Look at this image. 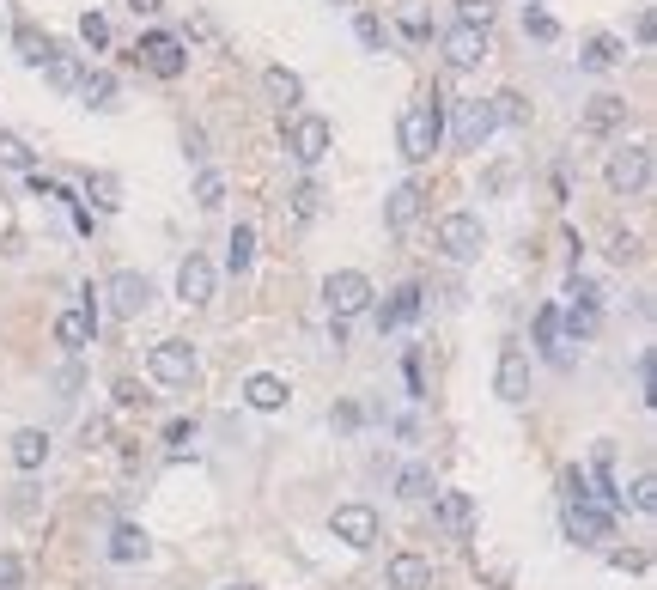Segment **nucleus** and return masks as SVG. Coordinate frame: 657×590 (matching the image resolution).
Returning <instances> with one entry per match:
<instances>
[{"instance_id": "f257e3e1", "label": "nucleus", "mask_w": 657, "mask_h": 590, "mask_svg": "<svg viewBox=\"0 0 657 590\" xmlns=\"http://www.w3.org/2000/svg\"><path fill=\"white\" fill-rule=\"evenodd\" d=\"M438 140H445V98H420V104H408V116H402V159L408 165H426L432 153H438Z\"/></svg>"}, {"instance_id": "f03ea898", "label": "nucleus", "mask_w": 657, "mask_h": 590, "mask_svg": "<svg viewBox=\"0 0 657 590\" xmlns=\"http://www.w3.org/2000/svg\"><path fill=\"white\" fill-rule=\"evenodd\" d=\"M329 146H335V128H329V116H311V110H299L286 122V153L299 159V165H317V159H329Z\"/></svg>"}, {"instance_id": "7ed1b4c3", "label": "nucleus", "mask_w": 657, "mask_h": 590, "mask_svg": "<svg viewBox=\"0 0 657 590\" xmlns=\"http://www.w3.org/2000/svg\"><path fill=\"white\" fill-rule=\"evenodd\" d=\"M323 299H329V317H359V311H372V299H378V292H372V280H365L359 268H335L329 280H323Z\"/></svg>"}, {"instance_id": "20e7f679", "label": "nucleus", "mask_w": 657, "mask_h": 590, "mask_svg": "<svg viewBox=\"0 0 657 590\" xmlns=\"http://www.w3.org/2000/svg\"><path fill=\"white\" fill-rule=\"evenodd\" d=\"M134 55L146 61V73H159V80H183V73H189V43L171 37V31H146Z\"/></svg>"}, {"instance_id": "39448f33", "label": "nucleus", "mask_w": 657, "mask_h": 590, "mask_svg": "<svg viewBox=\"0 0 657 590\" xmlns=\"http://www.w3.org/2000/svg\"><path fill=\"white\" fill-rule=\"evenodd\" d=\"M609 189L615 195H645L651 189V146L645 140H633V146H621V153H609Z\"/></svg>"}, {"instance_id": "423d86ee", "label": "nucleus", "mask_w": 657, "mask_h": 590, "mask_svg": "<svg viewBox=\"0 0 657 590\" xmlns=\"http://www.w3.org/2000/svg\"><path fill=\"white\" fill-rule=\"evenodd\" d=\"M481 244H487L481 213H445V219H438V250H445L451 262H475Z\"/></svg>"}, {"instance_id": "0eeeda50", "label": "nucleus", "mask_w": 657, "mask_h": 590, "mask_svg": "<svg viewBox=\"0 0 657 590\" xmlns=\"http://www.w3.org/2000/svg\"><path fill=\"white\" fill-rule=\"evenodd\" d=\"M146 372H153L159 384H171V390H189L201 365H195V347L189 341H159L153 353H146Z\"/></svg>"}, {"instance_id": "6e6552de", "label": "nucleus", "mask_w": 657, "mask_h": 590, "mask_svg": "<svg viewBox=\"0 0 657 590\" xmlns=\"http://www.w3.org/2000/svg\"><path fill=\"white\" fill-rule=\"evenodd\" d=\"M566 536L584 542V548L615 542V511H603V505H591V499H572V505H566Z\"/></svg>"}, {"instance_id": "1a4fd4ad", "label": "nucleus", "mask_w": 657, "mask_h": 590, "mask_svg": "<svg viewBox=\"0 0 657 590\" xmlns=\"http://www.w3.org/2000/svg\"><path fill=\"white\" fill-rule=\"evenodd\" d=\"M104 299H110V311L116 317H140V311H153V280H146L140 268H122V274H110V286H104Z\"/></svg>"}, {"instance_id": "9d476101", "label": "nucleus", "mask_w": 657, "mask_h": 590, "mask_svg": "<svg viewBox=\"0 0 657 590\" xmlns=\"http://www.w3.org/2000/svg\"><path fill=\"white\" fill-rule=\"evenodd\" d=\"M329 530H335V542H347V548H372L378 542V511L372 505H335V518H329Z\"/></svg>"}, {"instance_id": "9b49d317", "label": "nucleus", "mask_w": 657, "mask_h": 590, "mask_svg": "<svg viewBox=\"0 0 657 590\" xmlns=\"http://www.w3.org/2000/svg\"><path fill=\"white\" fill-rule=\"evenodd\" d=\"M493 128H499V122H493V104H487V98H463V104H457V153H481Z\"/></svg>"}, {"instance_id": "f8f14e48", "label": "nucleus", "mask_w": 657, "mask_h": 590, "mask_svg": "<svg viewBox=\"0 0 657 590\" xmlns=\"http://www.w3.org/2000/svg\"><path fill=\"white\" fill-rule=\"evenodd\" d=\"M493 390H499V402H530V353L524 347H499Z\"/></svg>"}, {"instance_id": "ddd939ff", "label": "nucleus", "mask_w": 657, "mask_h": 590, "mask_svg": "<svg viewBox=\"0 0 657 590\" xmlns=\"http://www.w3.org/2000/svg\"><path fill=\"white\" fill-rule=\"evenodd\" d=\"M420 311H426V292H420V280H402V286L390 292V305H378V335L420 323Z\"/></svg>"}, {"instance_id": "4468645a", "label": "nucleus", "mask_w": 657, "mask_h": 590, "mask_svg": "<svg viewBox=\"0 0 657 590\" xmlns=\"http://www.w3.org/2000/svg\"><path fill=\"white\" fill-rule=\"evenodd\" d=\"M487 55H493V43H487V31H481V25H451V31H445V61H451L457 73L481 67Z\"/></svg>"}, {"instance_id": "2eb2a0df", "label": "nucleus", "mask_w": 657, "mask_h": 590, "mask_svg": "<svg viewBox=\"0 0 657 590\" xmlns=\"http://www.w3.org/2000/svg\"><path fill=\"white\" fill-rule=\"evenodd\" d=\"M213 286H219V274H213V262L189 250V256L177 262V299H183V305H207V299H213Z\"/></svg>"}, {"instance_id": "dca6fc26", "label": "nucleus", "mask_w": 657, "mask_h": 590, "mask_svg": "<svg viewBox=\"0 0 657 590\" xmlns=\"http://www.w3.org/2000/svg\"><path fill=\"white\" fill-rule=\"evenodd\" d=\"M627 122V98H615V92H597L591 104H584V116H578V128L591 134V140H603V134H615Z\"/></svg>"}, {"instance_id": "f3484780", "label": "nucleus", "mask_w": 657, "mask_h": 590, "mask_svg": "<svg viewBox=\"0 0 657 590\" xmlns=\"http://www.w3.org/2000/svg\"><path fill=\"white\" fill-rule=\"evenodd\" d=\"M92 335H98V305H92V299H86L80 311H61V317H55V341H61L67 353L92 347Z\"/></svg>"}, {"instance_id": "a211bd4d", "label": "nucleus", "mask_w": 657, "mask_h": 590, "mask_svg": "<svg viewBox=\"0 0 657 590\" xmlns=\"http://www.w3.org/2000/svg\"><path fill=\"white\" fill-rule=\"evenodd\" d=\"M621 61H627V43H621V37H609V31L584 37V49H578V67H584V73H615Z\"/></svg>"}, {"instance_id": "6ab92c4d", "label": "nucleus", "mask_w": 657, "mask_h": 590, "mask_svg": "<svg viewBox=\"0 0 657 590\" xmlns=\"http://www.w3.org/2000/svg\"><path fill=\"white\" fill-rule=\"evenodd\" d=\"M262 92H268V104H280L286 116H299V104H305V80L292 67H268L262 73Z\"/></svg>"}, {"instance_id": "aec40b11", "label": "nucleus", "mask_w": 657, "mask_h": 590, "mask_svg": "<svg viewBox=\"0 0 657 590\" xmlns=\"http://www.w3.org/2000/svg\"><path fill=\"white\" fill-rule=\"evenodd\" d=\"M286 396H292V390H286V378H274V372H250V378H244V402H250L256 414H280Z\"/></svg>"}, {"instance_id": "412c9836", "label": "nucleus", "mask_w": 657, "mask_h": 590, "mask_svg": "<svg viewBox=\"0 0 657 590\" xmlns=\"http://www.w3.org/2000/svg\"><path fill=\"white\" fill-rule=\"evenodd\" d=\"M420 201H426V195H420V183H396V189H390V201H384V226H390V232H408L414 219H420Z\"/></svg>"}, {"instance_id": "4be33fe9", "label": "nucleus", "mask_w": 657, "mask_h": 590, "mask_svg": "<svg viewBox=\"0 0 657 590\" xmlns=\"http://www.w3.org/2000/svg\"><path fill=\"white\" fill-rule=\"evenodd\" d=\"M43 463H49V432H43V426H19V432H13V469L31 475V469H43Z\"/></svg>"}, {"instance_id": "5701e85b", "label": "nucleus", "mask_w": 657, "mask_h": 590, "mask_svg": "<svg viewBox=\"0 0 657 590\" xmlns=\"http://www.w3.org/2000/svg\"><path fill=\"white\" fill-rule=\"evenodd\" d=\"M146 554H153V542H146L140 524H116V530H110V560H116V566H134V560H146Z\"/></svg>"}, {"instance_id": "b1692460", "label": "nucleus", "mask_w": 657, "mask_h": 590, "mask_svg": "<svg viewBox=\"0 0 657 590\" xmlns=\"http://www.w3.org/2000/svg\"><path fill=\"white\" fill-rule=\"evenodd\" d=\"M438 524L451 536H469L475 530V499L469 493H438Z\"/></svg>"}, {"instance_id": "393cba45", "label": "nucleus", "mask_w": 657, "mask_h": 590, "mask_svg": "<svg viewBox=\"0 0 657 590\" xmlns=\"http://www.w3.org/2000/svg\"><path fill=\"white\" fill-rule=\"evenodd\" d=\"M13 49H19L25 67H49V61H55V43H49V31H37V25H19V31H13Z\"/></svg>"}, {"instance_id": "a878e982", "label": "nucleus", "mask_w": 657, "mask_h": 590, "mask_svg": "<svg viewBox=\"0 0 657 590\" xmlns=\"http://www.w3.org/2000/svg\"><path fill=\"white\" fill-rule=\"evenodd\" d=\"M390 590H432V566L420 554H396L390 560Z\"/></svg>"}, {"instance_id": "bb28decb", "label": "nucleus", "mask_w": 657, "mask_h": 590, "mask_svg": "<svg viewBox=\"0 0 657 590\" xmlns=\"http://www.w3.org/2000/svg\"><path fill=\"white\" fill-rule=\"evenodd\" d=\"M80 104H86V110H98V116H104V110H116V73H104V67L92 73V67H86V80H80Z\"/></svg>"}, {"instance_id": "cd10ccee", "label": "nucleus", "mask_w": 657, "mask_h": 590, "mask_svg": "<svg viewBox=\"0 0 657 590\" xmlns=\"http://www.w3.org/2000/svg\"><path fill=\"white\" fill-rule=\"evenodd\" d=\"M353 37H359V49H372V55L390 49V25H384L372 7H359V13H353Z\"/></svg>"}, {"instance_id": "c85d7f7f", "label": "nucleus", "mask_w": 657, "mask_h": 590, "mask_svg": "<svg viewBox=\"0 0 657 590\" xmlns=\"http://www.w3.org/2000/svg\"><path fill=\"white\" fill-rule=\"evenodd\" d=\"M250 262H256V226H232V238H226V268L232 274H250Z\"/></svg>"}, {"instance_id": "c756f323", "label": "nucleus", "mask_w": 657, "mask_h": 590, "mask_svg": "<svg viewBox=\"0 0 657 590\" xmlns=\"http://www.w3.org/2000/svg\"><path fill=\"white\" fill-rule=\"evenodd\" d=\"M80 189H86V201H98L104 213H110V207H122V177H116V171H86V183H80Z\"/></svg>"}, {"instance_id": "7c9ffc66", "label": "nucleus", "mask_w": 657, "mask_h": 590, "mask_svg": "<svg viewBox=\"0 0 657 590\" xmlns=\"http://www.w3.org/2000/svg\"><path fill=\"white\" fill-rule=\"evenodd\" d=\"M493 104V122H505V128H530V98L524 92H499V98H487Z\"/></svg>"}, {"instance_id": "2f4dec72", "label": "nucleus", "mask_w": 657, "mask_h": 590, "mask_svg": "<svg viewBox=\"0 0 657 590\" xmlns=\"http://www.w3.org/2000/svg\"><path fill=\"white\" fill-rule=\"evenodd\" d=\"M536 341L548 347L554 365H566V353H560V305H542V311H536Z\"/></svg>"}, {"instance_id": "473e14b6", "label": "nucleus", "mask_w": 657, "mask_h": 590, "mask_svg": "<svg viewBox=\"0 0 657 590\" xmlns=\"http://www.w3.org/2000/svg\"><path fill=\"white\" fill-rule=\"evenodd\" d=\"M80 80H86V67L73 61V55L55 49V61H49V86H55V92H80Z\"/></svg>"}, {"instance_id": "72a5a7b5", "label": "nucleus", "mask_w": 657, "mask_h": 590, "mask_svg": "<svg viewBox=\"0 0 657 590\" xmlns=\"http://www.w3.org/2000/svg\"><path fill=\"white\" fill-rule=\"evenodd\" d=\"M560 323H566V335H572V341H591V335H597V323H603V311H597V305H572Z\"/></svg>"}, {"instance_id": "f704fd0d", "label": "nucleus", "mask_w": 657, "mask_h": 590, "mask_svg": "<svg viewBox=\"0 0 657 590\" xmlns=\"http://www.w3.org/2000/svg\"><path fill=\"white\" fill-rule=\"evenodd\" d=\"M396 493H402V499H426V493H438V487H432V469H426V463H408L402 481H396Z\"/></svg>"}, {"instance_id": "c9c22d12", "label": "nucleus", "mask_w": 657, "mask_h": 590, "mask_svg": "<svg viewBox=\"0 0 657 590\" xmlns=\"http://www.w3.org/2000/svg\"><path fill=\"white\" fill-rule=\"evenodd\" d=\"M0 165H7V171H31V146H25V134H0Z\"/></svg>"}, {"instance_id": "e433bc0d", "label": "nucleus", "mask_w": 657, "mask_h": 590, "mask_svg": "<svg viewBox=\"0 0 657 590\" xmlns=\"http://www.w3.org/2000/svg\"><path fill=\"white\" fill-rule=\"evenodd\" d=\"M524 37L554 43V37H560V19H554V13H542V7H530V13H524Z\"/></svg>"}, {"instance_id": "4c0bfd02", "label": "nucleus", "mask_w": 657, "mask_h": 590, "mask_svg": "<svg viewBox=\"0 0 657 590\" xmlns=\"http://www.w3.org/2000/svg\"><path fill=\"white\" fill-rule=\"evenodd\" d=\"M219 201H226V177H219V171H201V177H195V207H219Z\"/></svg>"}, {"instance_id": "58836bf2", "label": "nucleus", "mask_w": 657, "mask_h": 590, "mask_svg": "<svg viewBox=\"0 0 657 590\" xmlns=\"http://www.w3.org/2000/svg\"><path fill=\"white\" fill-rule=\"evenodd\" d=\"M80 43H86V49H110V19H104V13H86V19H80Z\"/></svg>"}, {"instance_id": "ea45409f", "label": "nucleus", "mask_w": 657, "mask_h": 590, "mask_svg": "<svg viewBox=\"0 0 657 590\" xmlns=\"http://www.w3.org/2000/svg\"><path fill=\"white\" fill-rule=\"evenodd\" d=\"M457 13H463V25H493V13H499V0H457Z\"/></svg>"}, {"instance_id": "a19ab883", "label": "nucleus", "mask_w": 657, "mask_h": 590, "mask_svg": "<svg viewBox=\"0 0 657 590\" xmlns=\"http://www.w3.org/2000/svg\"><path fill=\"white\" fill-rule=\"evenodd\" d=\"M402 37H408V43H426V37H432V13H426V7H408V13H402Z\"/></svg>"}, {"instance_id": "79ce46f5", "label": "nucleus", "mask_w": 657, "mask_h": 590, "mask_svg": "<svg viewBox=\"0 0 657 590\" xmlns=\"http://www.w3.org/2000/svg\"><path fill=\"white\" fill-rule=\"evenodd\" d=\"M566 299H572V305H597V311H603V292H597L591 280H584L578 268H572V280H566Z\"/></svg>"}, {"instance_id": "37998d69", "label": "nucleus", "mask_w": 657, "mask_h": 590, "mask_svg": "<svg viewBox=\"0 0 657 590\" xmlns=\"http://www.w3.org/2000/svg\"><path fill=\"white\" fill-rule=\"evenodd\" d=\"M609 256H615V262L627 268V262H639L645 250H639V238H633V232H615V238H609Z\"/></svg>"}, {"instance_id": "c03bdc74", "label": "nucleus", "mask_w": 657, "mask_h": 590, "mask_svg": "<svg viewBox=\"0 0 657 590\" xmlns=\"http://www.w3.org/2000/svg\"><path fill=\"white\" fill-rule=\"evenodd\" d=\"M633 511H645V518L657 511V481H651V475H639V481H633Z\"/></svg>"}, {"instance_id": "a18cd8bd", "label": "nucleus", "mask_w": 657, "mask_h": 590, "mask_svg": "<svg viewBox=\"0 0 657 590\" xmlns=\"http://www.w3.org/2000/svg\"><path fill=\"white\" fill-rule=\"evenodd\" d=\"M25 584V560L19 554H0V590H19Z\"/></svg>"}, {"instance_id": "49530a36", "label": "nucleus", "mask_w": 657, "mask_h": 590, "mask_svg": "<svg viewBox=\"0 0 657 590\" xmlns=\"http://www.w3.org/2000/svg\"><path fill=\"white\" fill-rule=\"evenodd\" d=\"M317 213V183H299L292 189V219H311Z\"/></svg>"}, {"instance_id": "de8ad7c7", "label": "nucleus", "mask_w": 657, "mask_h": 590, "mask_svg": "<svg viewBox=\"0 0 657 590\" xmlns=\"http://www.w3.org/2000/svg\"><path fill=\"white\" fill-rule=\"evenodd\" d=\"M86 378H80V365H61V372H55V396L61 402H73V390H80Z\"/></svg>"}, {"instance_id": "09e8293b", "label": "nucleus", "mask_w": 657, "mask_h": 590, "mask_svg": "<svg viewBox=\"0 0 657 590\" xmlns=\"http://www.w3.org/2000/svg\"><path fill=\"white\" fill-rule=\"evenodd\" d=\"M116 402H122V408H140V402H153V396H146L134 378H122V384H116Z\"/></svg>"}, {"instance_id": "8fccbe9b", "label": "nucleus", "mask_w": 657, "mask_h": 590, "mask_svg": "<svg viewBox=\"0 0 657 590\" xmlns=\"http://www.w3.org/2000/svg\"><path fill=\"white\" fill-rule=\"evenodd\" d=\"M183 153H189V159H195V165H201V159H207V140H201V128H183Z\"/></svg>"}, {"instance_id": "3c124183", "label": "nucleus", "mask_w": 657, "mask_h": 590, "mask_svg": "<svg viewBox=\"0 0 657 590\" xmlns=\"http://www.w3.org/2000/svg\"><path fill=\"white\" fill-rule=\"evenodd\" d=\"M128 13H134V19H159L165 0H128Z\"/></svg>"}, {"instance_id": "603ef678", "label": "nucleus", "mask_w": 657, "mask_h": 590, "mask_svg": "<svg viewBox=\"0 0 657 590\" xmlns=\"http://www.w3.org/2000/svg\"><path fill=\"white\" fill-rule=\"evenodd\" d=\"M609 560H615V566H621V572H645V554H627V548H615V554H609Z\"/></svg>"}, {"instance_id": "864d4df0", "label": "nucleus", "mask_w": 657, "mask_h": 590, "mask_svg": "<svg viewBox=\"0 0 657 590\" xmlns=\"http://www.w3.org/2000/svg\"><path fill=\"white\" fill-rule=\"evenodd\" d=\"M335 426H341V432H353V426H359V408H353V402H347V408H335Z\"/></svg>"}, {"instance_id": "5fc2aeb1", "label": "nucleus", "mask_w": 657, "mask_h": 590, "mask_svg": "<svg viewBox=\"0 0 657 590\" xmlns=\"http://www.w3.org/2000/svg\"><path fill=\"white\" fill-rule=\"evenodd\" d=\"M329 7H353V0H329Z\"/></svg>"}, {"instance_id": "6e6d98bb", "label": "nucleus", "mask_w": 657, "mask_h": 590, "mask_svg": "<svg viewBox=\"0 0 657 590\" xmlns=\"http://www.w3.org/2000/svg\"><path fill=\"white\" fill-rule=\"evenodd\" d=\"M226 590H250V584H226Z\"/></svg>"}]
</instances>
